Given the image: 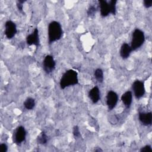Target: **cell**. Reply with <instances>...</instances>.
Masks as SVG:
<instances>
[{"label": "cell", "mask_w": 152, "mask_h": 152, "mask_svg": "<svg viewBox=\"0 0 152 152\" xmlns=\"http://www.w3.org/2000/svg\"><path fill=\"white\" fill-rule=\"evenodd\" d=\"M48 33L49 44L60 40L63 35V30L61 24L56 21L50 22L48 26Z\"/></svg>", "instance_id": "6da1fadb"}, {"label": "cell", "mask_w": 152, "mask_h": 152, "mask_svg": "<svg viewBox=\"0 0 152 152\" xmlns=\"http://www.w3.org/2000/svg\"><path fill=\"white\" fill-rule=\"evenodd\" d=\"M78 84V73L74 69L67 70L62 76L59 84L61 89H65L71 86H74Z\"/></svg>", "instance_id": "7a4b0ae2"}, {"label": "cell", "mask_w": 152, "mask_h": 152, "mask_svg": "<svg viewBox=\"0 0 152 152\" xmlns=\"http://www.w3.org/2000/svg\"><path fill=\"white\" fill-rule=\"evenodd\" d=\"M145 41V35L144 32L139 28H135L132 34L131 48L132 51L140 48Z\"/></svg>", "instance_id": "3957f363"}, {"label": "cell", "mask_w": 152, "mask_h": 152, "mask_svg": "<svg viewBox=\"0 0 152 152\" xmlns=\"http://www.w3.org/2000/svg\"><path fill=\"white\" fill-rule=\"evenodd\" d=\"M132 88L134 91L135 97L139 99L142 97L145 92L144 82L140 80H135L132 85Z\"/></svg>", "instance_id": "277c9868"}, {"label": "cell", "mask_w": 152, "mask_h": 152, "mask_svg": "<svg viewBox=\"0 0 152 152\" xmlns=\"http://www.w3.org/2000/svg\"><path fill=\"white\" fill-rule=\"evenodd\" d=\"M17 32L16 24L11 20H8L5 23L4 34L7 39H11Z\"/></svg>", "instance_id": "5b68a950"}, {"label": "cell", "mask_w": 152, "mask_h": 152, "mask_svg": "<svg viewBox=\"0 0 152 152\" xmlns=\"http://www.w3.org/2000/svg\"><path fill=\"white\" fill-rule=\"evenodd\" d=\"M56 66V62L52 55H48L45 57L43 61V69L47 74H50L55 69Z\"/></svg>", "instance_id": "8992f818"}, {"label": "cell", "mask_w": 152, "mask_h": 152, "mask_svg": "<svg viewBox=\"0 0 152 152\" xmlns=\"http://www.w3.org/2000/svg\"><path fill=\"white\" fill-rule=\"evenodd\" d=\"M26 131L24 126H19L17 128L14 136V142L17 145H20L26 140Z\"/></svg>", "instance_id": "52a82bcc"}, {"label": "cell", "mask_w": 152, "mask_h": 152, "mask_svg": "<svg viewBox=\"0 0 152 152\" xmlns=\"http://www.w3.org/2000/svg\"><path fill=\"white\" fill-rule=\"evenodd\" d=\"M26 43L28 46L34 45L37 48L39 47L40 44L39 30L37 27H36L33 31L28 34L26 37Z\"/></svg>", "instance_id": "ba28073f"}, {"label": "cell", "mask_w": 152, "mask_h": 152, "mask_svg": "<svg viewBox=\"0 0 152 152\" xmlns=\"http://www.w3.org/2000/svg\"><path fill=\"white\" fill-rule=\"evenodd\" d=\"M118 101V96L113 91H109L106 96V104L109 110H112L115 107Z\"/></svg>", "instance_id": "9c48e42d"}, {"label": "cell", "mask_w": 152, "mask_h": 152, "mask_svg": "<svg viewBox=\"0 0 152 152\" xmlns=\"http://www.w3.org/2000/svg\"><path fill=\"white\" fill-rule=\"evenodd\" d=\"M138 118L141 123L144 126H150L152 123V113L149 112H139Z\"/></svg>", "instance_id": "30bf717a"}, {"label": "cell", "mask_w": 152, "mask_h": 152, "mask_svg": "<svg viewBox=\"0 0 152 152\" xmlns=\"http://www.w3.org/2000/svg\"><path fill=\"white\" fill-rule=\"evenodd\" d=\"M99 5L102 17H105L110 14V8L108 2L104 0H100L99 1Z\"/></svg>", "instance_id": "8fae6325"}, {"label": "cell", "mask_w": 152, "mask_h": 152, "mask_svg": "<svg viewBox=\"0 0 152 152\" xmlns=\"http://www.w3.org/2000/svg\"><path fill=\"white\" fill-rule=\"evenodd\" d=\"M88 96L93 103H97L100 99V90L97 86L93 87L88 92Z\"/></svg>", "instance_id": "7c38bea8"}, {"label": "cell", "mask_w": 152, "mask_h": 152, "mask_svg": "<svg viewBox=\"0 0 152 152\" xmlns=\"http://www.w3.org/2000/svg\"><path fill=\"white\" fill-rule=\"evenodd\" d=\"M121 100L126 108H129L132 101V93L131 91L125 92L121 96Z\"/></svg>", "instance_id": "4fadbf2b"}, {"label": "cell", "mask_w": 152, "mask_h": 152, "mask_svg": "<svg viewBox=\"0 0 152 152\" xmlns=\"http://www.w3.org/2000/svg\"><path fill=\"white\" fill-rule=\"evenodd\" d=\"M132 51V50L131 49L130 45H129L126 43H122V45L121 47L120 55L122 59H126L129 56Z\"/></svg>", "instance_id": "5bb4252c"}, {"label": "cell", "mask_w": 152, "mask_h": 152, "mask_svg": "<svg viewBox=\"0 0 152 152\" xmlns=\"http://www.w3.org/2000/svg\"><path fill=\"white\" fill-rule=\"evenodd\" d=\"M23 104L26 109L31 110L35 106V100L31 97H28L26 99Z\"/></svg>", "instance_id": "9a60e30c"}, {"label": "cell", "mask_w": 152, "mask_h": 152, "mask_svg": "<svg viewBox=\"0 0 152 152\" xmlns=\"http://www.w3.org/2000/svg\"><path fill=\"white\" fill-rule=\"evenodd\" d=\"M37 141L39 144L42 145H45L48 142V136L44 131L41 132L37 136Z\"/></svg>", "instance_id": "2e32d148"}, {"label": "cell", "mask_w": 152, "mask_h": 152, "mask_svg": "<svg viewBox=\"0 0 152 152\" xmlns=\"http://www.w3.org/2000/svg\"><path fill=\"white\" fill-rule=\"evenodd\" d=\"M94 77L96 80L100 83L103 81V72L101 68H97L94 71Z\"/></svg>", "instance_id": "e0dca14e"}, {"label": "cell", "mask_w": 152, "mask_h": 152, "mask_svg": "<svg viewBox=\"0 0 152 152\" xmlns=\"http://www.w3.org/2000/svg\"><path fill=\"white\" fill-rule=\"evenodd\" d=\"M109 2V4L110 5V14L112 15H115L116 12V2L117 1L116 0H112L110 1Z\"/></svg>", "instance_id": "ac0fdd59"}, {"label": "cell", "mask_w": 152, "mask_h": 152, "mask_svg": "<svg viewBox=\"0 0 152 152\" xmlns=\"http://www.w3.org/2000/svg\"><path fill=\"white\" fill-rule=\"evenodd\" d=\"M97 11V8L94 5H90L87 10V15L88 17H93Z\"/></svg>", "instance_id": "d6986e66"}, {"label": "cell", "mask_w": 152, "mask_h": 152, "mask_svg": "<svg viewBox=\"0 0 152 152\" xmlns=\"http://www.w3.org/2000/svg\"><path fill=\"white\" fill-rule=\"evenodd\" d=\"M26 2V1H21V0H18L17 2V7L18 10V11L21 12V13H24V11H23V4Z\"/></svg>", "instance_id": "ffe728a7"}, {"label": "cell", "mask_w": 152, "mask_h": 152, "mask_svg": "<svg viewBox=\"0 0 152 152\" xmlns=\"http://www.w3.org/2000/svg\"><path fill=\"white\" fill-rule=\"evenodd\" d=\"M72 134L74 137L76 138H78L81 136V134L80 132V129L78 126H74L73 128V130H72Z\"/></svg>", "instance_id": "44dd1931"}, {"label": "cell", "mask_w": 152, "mask_h": 152, "mask_svg": "<svg viewBox=\"0 0 152 152\" xmlns=\"http://www.w3.org/2000/svg\"><path fill=\"white\" fill-rule=\"evenodd\" d=\"M141 152H151L152 148L150 145H146L140 149Z\"/></svg>", "instance_id": "7402d4cb"}, {"label": "cell", "mask_w": 152, "mask_h": 152, "mask_svg": "<svg viewBox=\"0 0 152 152\" xmlns=\"http://www.w3.org/2000/svg\"><path fill=\"white\" fill-rule=\"evenodd\" d=\"M143 4L146 8H149L152 6V0H144Z\"/></svg>", "instance_id": "603a6c76"}, {"label": "cell", "mask_w": 152, "mask_h": 152, "mask_svg": "<svg viewBox=\"0 0 152 152\" xmlns=\"http://www.w3.org/2000/svg\"><path fill=\"white\" fill-rule=\"evenodd\" d=\"M7 150L8 147L5 144L2 143L0 144V152H7Z\"/></svg>", "instance_id": "cb8c5ba5"}, {"label": "cell", "mask_w": 152, "mask_h": 152, "mask_svg": "<svg viewBox=\"0 0 152 152\" xmlns=\"http://www.w3.org/2000/svg\"><path fill=\"white\" fill-rule=\"evenodd\" d=\"M94 151H102L103 150H102L100 148H96V149H94Z\"/></svg>", "instance_id": "d4e9b609"}]
</instances>
